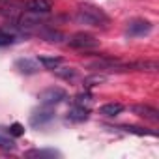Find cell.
I'll use <instances>...</instances> for the list:
<instances>
[{
	"instance_id": "1",
	"label": "cell",
	"mask_w": 159,
	"mask_h": 159,
	"mask_svg": "<svg viewBox=\"0 0 159 159\" xmlns=\"http://www.w3.org/2000/svg\"><path fill=\"white\" fill-rule=\"evenodd\" d=\"M75 21L81 23V25L94 26V28H105L111 23L109 15L101 8H98L94 4H81V6H79L77 15H75Z\"/></svg>"
},
{
	"instance_id": "2",
	"label": "cell",
	"mask_w": 159,
	"mask_h": 159,
	"mask_svg": "<svg viewBox=\"0 0 159 159\" xmlns=\"http://www.w3.org/2000/svg\"><path fill=\"white\" fill-rule=\"evenodd\" d=\"M67 45L77 51H92L99 47V39H96L92 34H86V32H77L67 39Z\"/></svg>"
},
{
	"instance_id": "3",
	"label": "cell",
	"mask_w": 159,
	"mask_h": 159,
	"mask_svg": "<svg viewBox=\"0 0 159 159\" xmlns=\"http://www.w3.org/2000/svg\"><path fill=\"white\" fill-rule=\"evenodd\" d=\"M67 98V92L64 88H58V86H51V88H45L43 92L38 94V99L43 107H54L58 103H62L64 99Z\"/></svg>"
},
{
	"instance_id": "4",
	"label": "cell",
	"mask_w": 159,
	"mask_h": 159,
	"mask_svg": "<svg viewBox=\"0 0 159 159\" xmlns=\"http://www.w3.org/2000/svg\"><path fill=\"white\" fill-rule=\"evenodd\" d=\"M152 23L146 21V19H133L127 23V28H125V34L131 36V38H140V36H146L152 32Z\"/></svg>"
},
{
	"instance_id": "5",
	"label": "cell",
	"mask_w": 159,
	"mask_h": 159,
	"mask_svg": "<svg viewBox=\"0 0 159 159\" xmlns=\"http://www.w3.org/2000/svg\"><path fill=\"white\" fill-rule=\"evenodd\" d=\"M131 112L140 116V118H144V120H148V122H153V124L159 122V111L150 107V105H133Z\"/></svg>"
},
{
	"instance_id": "6",
	"label": "cell",
	"mask_w": 159,
	"mask_h": 159,
	"mask_svg": "<svg viewBox=\"0 0 159 159\" xmlns=\"http://www.w3.org/2000/svg\"><path fill=\"white\" fill-rule=\"evenodd\" d=\"M25 8L30 13L45 15L52 10V0H28V2H25Z\"/></svg>"
},
{
	"instance_id": "7",
	"label": "cell",
	"mask_w": 159,
	"mask_h": 159,
	"mask_svg": "<svg viewBox=\"0 0 159 159\" xmlns=\"http://www.w3.org/2000/svg\"><path fill=\"white\" fill-rule=\"evenodd\" d=\"M88 116H90V111H88V107L73 105V107H71V109L67 111V120H69V122H75V124L88 120Z\"/></svg>"
},
{
	"instance_id": "8",
	"label": "cell",
	"mask_w": 159,
	"mask_h": 159,
	"mask_svg": "<svg viewBox=\"0 0 159 159\" xmlns=\"http://www.w3.org/2000/svg\"><path fill=\"white\" fill-rule=\"evenodd\" d=\"M52 118H54V112H52V111H49V109H43V111L34 112V114L30 116V125H32V127L45 125V124H47V122H51Z\"/></svg>"
},
{
	"instance_id": "9",
	"label": "cell",
	"mask_w": 159,
	"mask_h": 159,
	"mask_svg": "<svg viewBox=\"0 0 159 159\" xmlns=\"http://www.w3.org/2000/svg\"><path fill=\"white\" fill-rule=\"evenodd\" d=\"M17 25L15 28H0V47H8V45H13L15 39H17ZM21 32V30H19Z\"/></svg>"
},
{
	"instance_id": "10",
	"label": "cell",
	"mask_w": 159,
	"mask_h": 159,
	"mask_svg": "<svg viewBox=\"0 0 159 159\" xmlns=\"http://www.w3.org/2000/svg\"><path fill=\"white\" fill-rule=\"evenodd\" d=\"M124 109H125V107H124L122 103H107V105L99 107V114L105 116V118H114V116L122 114Z\"/></svg>"
},
{
	"instance_id": "11",
	"label": "cell",
	"mask_w": 159,
	"mask_h": 159,
	"mask_svg": "<svg viewBox=\"0 0 159 159\" xmlns=\"http://www.w3.org/2000/svg\"><path fill=\"white\" fill-rule=\"evenodd\" d=\"M15 67L21 71V73H26V75H32L38 71V60H30V58H21L15 62Z\"/></svg>"
},
{
	"instance_id": "12",
	"label": "cell",
	"mask_w": 159,
	"mask_h": 159,
	"mask_svg": "<svg viewBox=\"0 0 159 159\" xmlns=\"http://www.w3.org/2000/svg\"><path fill=\"white\" fill-rule=\"evenodd\" d=\"M38 64L43 66L45 69H51V71H52V69H56L58 66H62L64 60H62L60 56H39V58H38Z\"/></svg>"
},
{
	"instance_id": "13",
	"label": "cell",
	"mask_w": 159,
	"mask_h": 159,
	"mask_svg": "<svg viewBox=\"0 0 159 159\" xmlns=\"http://www.w3.org/2000/svg\"><path fill=\"white\" fill-rule=\"evenodd\" d=\"M54 71V75L56 77H60V79H64V81H71V79H75V75H77V69L75 67H62V66H58L56 69H52Z\"/></svg>"
},
{
	"instance_id": "14",
	"label": "cell",
	"mask_w": 159,
	"mask_h": 159,
	"mask_svg": "<svg viewBox=\"0 0 159 159\" xmlns=\"http://www.w3.org/2000/svg\"><path fill=\"white\" fill-rule=\"evenodd\" d=\"M94 101V96L86 90V92H81V94H77L73 98V105H81V107H88L90 103Z\"/></svg>"
},
{
	"instance_id": "15",
	"label": "cell",
	"mask_w": 159,
	"mask_h": 159,
	"mask_svg": "<svg viewBox=\"0 0 159 159\" xmlns=\"http://www.w3.org/2000/svg\"><path fill=\"white\" fill-rule=\"evenodd\" d=\"M25 155L26 157H58L60 152H56V150H30Z\"/></svg>"
},
{
	"instance_id": "16",
	"label": "cell",
	"mask_w": 159,
	"mask_h": 159,
	"mask_svg": "<svg viewBox=\"0 0 159 159\" xmlns=\"http://www.w3.org/2000/svg\"><path fill=\"white\" fill-rule=\"evenodd\" d=\"M41 36L47 39V41H52V43H60V39H64V34L58 32V30H52V28H47L41 32Z\"/></svg>"
},
{
	"instance_id": "17",
	"label": "cell",
	"mask_w": 159,
	"mask_h": 159,
	"mask_svg": "<svg viewBox=\"0 0 159 159\" xmlns=\"http://www.w3.org/2000/svg\"><path fill=\"white\" fill-rule=\"evenodd\" d=\"M118 129H124V131H127V133H135V135H155V131H148V129H144V127H139V125H120Z\"/></svg>"
},
{
	"instance_id": "18",
	"label": "cell",
	"mask_w": 159,
	"mask_h": 159,
	"mask_svg": "<svg viewBox=\"0 0 159 159\" xmlns=\"http://www.w3.org/2000/svg\"><path fill=\"white\" fill-rule=\"evenodd\" d=\"M101 83H105V75H90V77H86L84 79V88H92V86H96V84H101Z\"/></svg>"
},
{
	"instance_id": "19",
	"label": "cell",
	"mask_w": 159,
	"mask_h": 159,
	"mask_svg": "<svg viewBox=\"0 0 159 159\" xmlns=\"http://www.w3.org/2000/svg\"><path fill=\"white\" fill-rule=\"evenodd\" d=\"M15 148H17V144L13 142V139H10V137H4V135H0V150L13 152Z\"/></svg>"
},
{
	"instance_id": "20",
	"label": "cell",
	"mask_w": 159,
	"mask_h": 159,
	"mask_svg": "<svg viewBox=\"0 0 159 159\" xmlns=\"http://www.w3.org/2000/svg\"><path fill=\"white\" fill-rule=\"evenodd\" d=\"M8 133H10L11 137H21V135L25 133V127H23L21 124H17V122H15V124H11V125L8 127Z\"/></svg>"
}]
</instances>
